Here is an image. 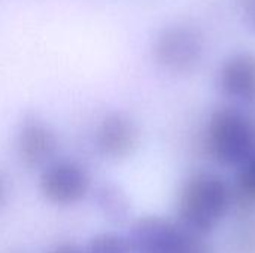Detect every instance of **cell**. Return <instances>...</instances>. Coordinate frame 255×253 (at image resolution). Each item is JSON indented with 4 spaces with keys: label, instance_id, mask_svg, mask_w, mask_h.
I'll return each mask as SVG.
<instances>
[{
    "label": "cell",
    "instance_id": "cell-1",
    "mask_svg": "<svg viewBox=\"0 0 255 253\" xmlns=\"http://www.w3.org/2000/svg\"><path fill=\"white\" fill-rule=\"evenodd\" d=\"M232 212V183L214 171H196L182 183L176 201V221L206 237Z\"/></svg>",
    "mask_w": 255,
    "mask_h": 253
},
{
    "label": "cell",
    "instance_id": "cell-2",
    "mask_svg": "<svg viewBox=\"0 0 255 253\" xmlns=\"http://www.w3.org/2000/svg\"><path fill=\"white\" fill-rule=\"evenodd\" d=\"M205 146L218 164L239 169L255 152L253 118L236 106L217 107L206 122Z\"/></svg>",
    "mask_w": 255,
    "mask_h": 253
},
{
    "label": "cell",
    "instance_id": "cell-3",
    "mask_svg": "<svg viewBox=\"0 0 255 253\" xmlns=\"http://www.w3.org/2000/svg\"><path fill=\"white\" fill-rule=\"evenodd\" d=\"M127 239L133 253H209L206 237L157 215L133 221Z\"/></svg>",
    "mask_w": 255,
    "mask_h": 253
},
{
    "label": "cell",
    "instance_id": "cell-4",
    "mask_svg": "<svg viewBox=\"0 0 255 253\" xmlns=\"http://www.w3.org/2000/svg\"><path fill=\"white\" fill-rule=\"evenodd\" d=\"M205 40L202 33L188 24H172L161 30L154 40L155 63L175 75L194 72L203 58Z\"/></svg>",
    "mask_w": 255,
    "mask_h": 253
},
{
    "label": "cell",
    "instance_id": "cell-5",
    "mask_svg": "<svg viewBox=\"0 0 255 253\" xmlns=\"http://www.w3.org/2000/svg\"><path fill=\"white\" fill-rule=\"evenodd\" d=\"M39 191L54 206H75L91 191V176L79 161L57 158L40 170Z\"/></svg>",
    "mask_w": 255,
    "mask_h": 253
},
{
    "label": "cell",
    "instance_id": "cell-6",
    "mask_svg": "<svg viewBox=\"0 0 255 253\" xmlns=\"http://www.w3.org/2000/svg\"><path fill=\"white\" fill-rule=\"evenodd\" d=\"M58 146V136L45 119L34 113L24 116L16 133V154L22 166L43 170L57 160Z\"/></svg>",
    "mask_w": 255,
    "mask_h": 253
},
{
    "label": "cell",
    "instance_id": "cell-7",
    "mask_svg": "<svg viewBox=\"0 0 255 253\" xmlns=\"http://www.w3.org/2000/svg\"><path fill=\"white\" fill-rule=\"evenodd\" d=\"M140 143V128L136 119L120 110L106 113L96 127L94 145L99 154L112 161L131 157Z\"/></svg>",
    "mask_w": 255,
    "mask_h": 253
},
{
    "label": "cell",
    "instance_id": "cell-8",
    "mask_svg": "<svg viewBox=\"0 0 255 253\" xmlns=\"http://www.w3.org/2000/svg\"><path fill=\"white\" fill-rule=\"evenodd\" d=\"M218 86L238 104H255V52L242 51L230 55L220 67Z\"/></svg>",
    "mask_w": 255,
    "mask_h": 253
},
{
    "label": "cell",
    "instance_id": "cell-9",
    "mask_svg": "<svg viewBox=\"0 0 255 253\" xmlns=\"http://www.w3.org/2000/svg\"><path fill=\"white\" fill-rule=\"evenodd\" d=\"M96 206L102 216L112 225H126L133 216V204L128 194L114 182H105L94 192Z\"/></svg>",
    "mask_w": 255,
    "mask_h": 253
},
{
    "label": "cell",
    "instance_id": "cell-10",
    "mask_svg": "<svg viewBox=\"0 0 255 253\" xmlns=\"http://www.w3.org/2000/svg\"><path fill=\"white\" fill-rule=\"evenodd\" d=\"M232 212L238 219L255 216V152L238 169L232 183Z\"/></svg>",
    "mask_w": 255,
    "mask_h": 253
},
{
    "label": "cell",
    "instance_id": "cell-11",
    "mask_svg": "<svg viewBox=\"0 0 255 253\" xmlns=\"http://www.w3.org/2000/svg\"><path fill=\"white\" fill-rule=\"evenodd\" d=\"M84 249L85 253H133L127 236L114 231L93 236Z\"/></svg>",
    "mask_w": 255,
    "mask_h": 253
},
{
    "label": "cell",
    "instance_id": "cell-12",
    "mask_svg": "<svg viewBox=\"0 0 255 253\" xmlns=\"http://www.w3.org/2000/svg\"><path fill=\"white\" fill-rule=\"evenodd\" d=\"M232 251L235 253H255V216L239 219L232 233Z\"/></svg>",
    "mask_w": 255,
    "mask_h": 253
},
{
    "label": "cell",
    "instance_id": "cell-13",
    "mask_svg": "<svg viewBox=\"0 0 255 253\" xmlns=\"http://www.w3.org/2000/svg\"><path fill=\"white\" fill-rule=\"evenodd\" d=\"M247 27L255 33V0H235Z\"/></svg>",
    "mask_w": 255,
    "mask_h": 253
},
{
    "label": "cell",
    "instance_id": "cell-14",
    "mask_svg": "<svg viewBox=\"0 0 255 253\" xmlns=\"http://www.w3.org/2000/svg\"><path fill=\"white\" fill-rule=\"evenodd\" d=\"M45 253H85L84 246L75 243V242H61L48 249Z\"/></svg>",
    "mask_w": 255,
    "mask_h": 253
},
{
    "label": "cell",
    "instance_id": "cell-15",
    "mask_svg": "<svg viewBox=\"0 0 255 253\" xmlns=\"http://www.w3.org/2000/svg\"><path fill=\"white\" fill-rule=\"evenodd\" d=\"M7 200H9V183L7 179L0 173V212L6 206Z\"/></svg>",
    "mask_w": 255,
    "mask_h": 253
},
{
    "label": "cell",
    "instance_id": "cell-16",
    "mask_svg": "<svg viewBox=\"0 0 255 253\" xmlns=\"http://www.w3.org/2000/svg\"><path fill=\"white\" fill-rule=\"evenodd\" d=\"M4 253H25V252H16V251H12V252H4Z\"/></svg>",
    "mask_w": 255,
    "mask_h": 253
}]
</instances>
